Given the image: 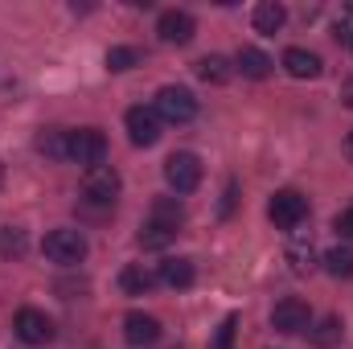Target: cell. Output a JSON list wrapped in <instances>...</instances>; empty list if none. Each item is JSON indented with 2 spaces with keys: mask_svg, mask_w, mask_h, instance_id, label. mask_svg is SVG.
I'll return each instance as SVG.
<instances>
[{
  "mask_svg": "<svg viewBox=\"0 0 353 349\" xmlns=\"http://www.w3.org/2000/svg\"><path fill=\"white\" fill-rule=\"evenodd\" d=\"M103 157H107V136H103L99 128H79V132H70V140H66V161L83 165L90 173V169L103 165Z\"/></svg>",
  "mask_w": 353,
  "mask_h": 349,
  "instance_id": "6da1fadb",
  "label": "cell"
},
{
  "mask_svg": "<svg viewBox=\"0 0 353 349\" xmlns=\"http://www.w3.org/2000/svg\"><path fill=\"white\" fill-rule=\"evenodd\" d=\"M41 247H46V259L62 263V267H74V263L87 259V239H83V230H70V226L50 230Z\"/></svg>",
  "mask_w": 353,
  "mask_h": 349,
  "instance_id": "7a4b0ae2",
  "label": "cell"
},
{
  "mask_svg": "<svg viewBox=\"0 0 353 349\" xmlns=\"http://www.w3.org/2000/svg\"><path fill=\"white\" fill-rule=\"evenodd\" d=\"M267 218H271L279 230H296V226L308 218V197L296 193V189H279V193L267 201Z\"/></svg>",
  "mask_w": 353,
  "mask_h": 349,
  "instance_id": "3957f363",
  "label": "cell"
},
{
  "mask_svg": "<svg viewBox=\"0 0 353 349\" xmlns=\"http://www.w3.org/2000/svg\"><path fill=\"white\" fill-rule=\"evenodd\" d=\"M157 115L161 123H189L197 115V99L185 87H161L157 90Z\"/></svg>",
  "mask_w": 353,
  "mask_h": 349,
  "instance_id": "277c9868",
  "label": "cell"
},
{
  "mask_svg": "<svg viewBox=\"0 0 353 349\" xmlns=\"http://www.w3.org/2000/svg\"><path fill=\"white\" fill-rule=\"evenodd\" d=\"M119 189H123V181H119V173L111 165H99V169H90L83 177V197L94 201V206H111L119 197Z\"/></svg>",
  "mask_w": 353,
  "mask_h": 349,
  "instance_id": "5b68a950",
  "label": "cell"
},
{
  "mask_svg": "<svg viewBox=\"0 0 353 349\" xmlns=\"http://www.w3.org/2000/svg\"><path fill=\"white\" fill-rule=\"evenodd\" d=\"M165 181L173 185L176 193H193L201 185V161L193 152H173L165 161Z\"/></svg>",
  "mask_w": 353,
  "mask_h": 349,
  "instance_id": "8992f818",
  "label": "cell"
},
{
  "mask_svg": "<svg viewBox=\"0 0 353 349\" xmlns=\"http://www.w3.org/2000/svg\"><path fill=\"white\" fill-rule=\"evenodd\" d=\"M123 123H128V136H132L136 148H152L161 140V115H157V107H132L123 115Z\"/></svg>",
  "mask_w": 353,
  "mask_h": 349,
  "instance_id": "52a82bcc",
  "label": "cell"
},
{
  "mask_svg": "<svg viewBox=\"0 0 353 349\" xmlns=\"http://www.w3.org/2000/svg\"><path fill=\"white\" fill-rule=\"evenodd\" d=\"M271 325H275L279 333H304V329L312 325V312H308L304 300L288 296V300H279V304L271 308Z\"/></svg>",
  "mask_w": 353,
  "mask_h": 349,
  "instance_id": "ba28073f",
  "label": "cell"
},
{
  "mask_svg": "<svg viewBox=\"0 0 353 349\" xmlns=\"http://www.w3.org/2000/svg\"><path fill=\"white\" fill-rule=\"evenodd\" d=\"M17 337L25 346H50L54 341V321L37 308H21L17 312Z\"/></svg>",
  "mask_w": 353,
  "mask_h": 349,
  "instance_id": "9c48e42d",
  "label": "cell"
},
{
  "mask_svg": "<svg viewBox=\"0 0 353 349\" xmlns=\"http://www.w3.org/2000/svg\"><path fill=\"white\" fill-rule=\"evenodd\" d=\"M157 33H161V41H169V46H185V41H193L197 21H193V12H185V8H169V12H161Z\"/></svg>",
  "mask_w": 353,
  "mask_h": 349,
  "instance_id": "30bf717a",
  "label": "cell"
},
{
  "mask_svg": "<svg viewBox=\"0 0 353 349\" xmlns=\"http://www.w3.org/2000/svg\"><path fill=\"white\" fill-rule=\"evenodd\" d=\"M123 337L128 346H157L161 341V321L148 312H128L123 317Z\"/></svg>",
  "mask_w": 353,
  "mask_h": 349,
  "instance_id": "8fae6325",
  "label": "cell"
},
{
  "mask_svg": "<svg viewBox=\"0 0 353 349\" xmlns=\"http://www.w3.org/2000/svg\"><path fill=\"white\" fill-rule=\"evenodd\" d=\"M283 70H288L292 79H316V74H321V58H316L312 50L292 46V50L283 54Z\"/></svg>",
  "mask_w": 353,
  "mask_h": 349,
  "instance_id": "7c38bea8",
  "label": "cell"
},
{
  "mask_svg": "<svg viewBox=\"0 0 353 349\" xmlns=\"http://www.w3.org/2000/svg\"><path fill=\"white\" fill-rule=\"evenodd\" d=\"M197 79H201V83L222 87V83H230V79H234V66H230V58H222V54H205V58L197 62Z\"/></svg>",
  "mask_w": 353,
  "mask_h": 349,
  "instance_id": "4fadbf2b",
  "label": "cell"
},
{
  "mask_svg": "<svg viewBox=\"0 0 353 349\" xmlns=\"http://www.w3.org/2000/svg\"><path fill=\"white\" fill-rule=\"evenodd\" d=\"M234 62H239L234 70H243V79H267L271 74V58H267L263 50H255V46H243Z\"/></svg>",
  "mask_w": 353,
  "mask_h": 349,
  "instance_id": "5bb4252c",
  "label": "cell"
},
{
  "mask_svg": "<svg viewBox=\"0 0 353 349\" xmlns=\"http://www.w3.org/2000/svg\"><path fill=\"white\" fill-rule=\"evenodd\" d=\"M251 21H255V29H259V33H279V29H283V21H288V8H283V4H275V0H263V4H255Z\"/></svg>",
  "mask_w": 353,
  "mask_h": 349,
  "instance_id": "9a60e30c",
  "label": "cell"
},
{
  "mask_svg": "<svg viewBox=\"0 0 353 349\" xmlns=\"http://www.w3.org/2000/svg\"><path fill=\"white\" fill-rule=\"evenodd\" d=\"M193 279H197L193 259H165L161 263V283H169V288H189Z\"/></svg>",
  "mask_w": 353,
  "mask_h": 349,
  "instance_id": "2e32d148",
  "label": "cell"
},
{
  "mask_svg": "<svg viewBox=\"0 0 353 349\" xmlns=\"http://www.w3.org/2000/svg\"><path fill=\"white\" fill-rule=\"evenodd\" d=\"M161 275H152L148 267H140V263H132V267H123V275H119V288L128 292V296H144L152 283H157Z\"/></svg>",
  "mask_w": 353,
  "mask_h": 349,
  "instance_id": "e0dca14e",
  "label": "cell"
},
{
  "mask_svg": "<svg viewBox=\"0 0 353 349\" xmlns=\"http://www.w3.org/2000/svg\"><path fill=\"white\" fill-rule=\"evenodd\" d=\"M325 271L337 275V279H350L353 275V247H333V251H325Z\"/></svg>",
  "mask_w": 353,
  "mask_h": 349,
  "instance_id": "ac0fdd59",
  "label": "cell"
},
{
  "mask_svg": "<svg viewBox=\"0 0 353 349\" xmlns=\"http://www.w3.org/2000/svg\"><path fill=\"white\" fill-rule=\"evenodd\" d=\"M176 235V226L169 222H157V218H148L144 226H140V247H165L169 239Z\"/></svg>",
  "mask_w": 353,
  "mask_h": 349,
  "instance_id": "d6986e66",
  "label": "cell"
},
{
  "mask_svg": "<svg viewBox=\"0 0 353 349\" xmlns=\"http://www.w3.org/2000/svg\"><path fill=\"white\" fill-rule=\"evenodd\" d=\"M25 247H29V243H25V230H21V226H0V255H4V259H21Z\"/></svg>",
  "mask_w": 353,
  "mask_h": 349,
  "instance_id": "ffe728a7",
  "label": "cell"
},
{
  "mask_svg": "<svg viewBox=\"0 0 353 349\" xmlns=\"http://www.w3.org/2000/svg\"><path fill=\"white\" fill-rule=\"evenodd\" d=\"M132 66H140V50H132V46H111L107 50V70H132Z\"/></svg>",
  "mask_w": 353,
  "mask_h": 349,
  "instance_id": "44dd1931",
  "label": "cell"
},
{
  "mask_svg": "<svg viewBox=\"0 0 353 349\" xmlns=\"http://www.w3.org/2000/svg\"><path fill=\"white\" fill-rule=\"evenodd\" d=\"M66 140H70V132H46V136H37V148L54 161H66Z\"/></svg>",
  "mask_w": 353,
  "mask_h": 349,
  "instance_id": "7402d4cb",
  "label": "cell"
},
{
  "mask_svg": "<svg viewBox=\"0 0 353 349\" xmlns=\"http://www.w3.org/2000/svg\"><path fill=\"white\" fill-rule=\"evenodd\" d=\"M337 337H341V321H337V317H325V321L312 329V346H321V349H329Z\"/></svg>",
  "mask_w": 353,
  "mask_h": 349,
  "instance_id": "603a6c76",
  "label": "cell"
},
{
  "mask_svg": "<svg viewBox=\"0 0 353 349\" xmlns=\"http://www.w3.org/2000/svg\"><path fill=\"white\" fill-rule=\"evenodd\" d=\"M333 230H337L341 239H350V243H353V206H350V210H341V214L333 218Z\"/></svg>",
  "mask_w": 353,
  "mask_h": 349,
  "instance_id": "cb8c5ba5",
  "label": "cell"
},
{
  "mask_svg": "<svg viewBox=\"0 0 353 349\" xmlns=\"http://www.w3.org/2000/svg\"><path fill=\"white\" fill-rule=\"evenodd\" d=\"M234 325H239V317H226V321H222V329H218V341H214V349H230V341H234Z\"/></svg>",
  "mask_w": 353,
  "mask_h": 349,
  "instance_id": "d4e9b609",
  "label": "cell"
},
{
  "mask_svg": "<svg viewBox=\"0 0 353 349\" xmlns=\"http://www.w3.org/2000/svg\"><path fill=\"white\" fill-rule=\"evenodd\" d=\"M292 267H296V271H308V267H312V247H296V251H292Z\"/></svg>",
  "mask_w": 353,
  "mask_h": 349,
  "instance_id": "484cf974",
  "label": "cell"
},
{
  "mask_svg": "<svg viewBox=\"0 0 353 349\" xmlns=\"http://www.w3.org/2000/svg\"><path fill=\"white\" fill-rule=\"evenodd\" d=\"M337 41H341V46H350V50H353V25H337Z\"/></svg>",
  "mask_w": 353,
  "mask_h": 349,
  "instance_id": "4316f807",
  "label": "cell"
},
{
  "mask_svg": "<svg viewBox=\"0 0 353 349\" xmlns=\"http://www.w3.org/2000/svg\"><path fill=\"white\" fill-rule=\"evenodd\" d=\"M341 99H345V103L353 107V83H345V87H341Z\"/></svg>",
  "mask_w": 353,
  "mask_h": 349,
  "instance_id": "83f0119b",
  "label": "cell"
},
{
  "mask_svg": "<svg viewBox=\"0 0 353 349\" xmlns=\"http://www.w3.org/2000/svg\"><path fill=\"white\" fill-rule=\"evenodd\" d=\"M350 148H353V132H350Z\"/></svg>",
  "mask_w": 353,
  "mask_h": 349,
  "instance_id": "f1b7e54d",
  "label": "cell"
}]
</instances>
